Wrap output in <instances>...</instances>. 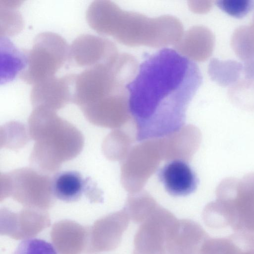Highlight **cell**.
<instances>
[{
	"mask_svg": "<svg viewBox=\"0 0 254 254\" xmlns=\"http://www.w3.org/2000/svg\"><path fill=\"white\" fill-rule=\"evenodd\" d=\"M202 82L198 66L175 49L165 48L147 56L127 86L137 140L179 131Z\"/></svg>",
	"mask_w": 254,
	"mask_h": 254,
	"instance_id": "cell-1",
	"label": "cell"
},
{
	"mask_svg": "<svg viewBox=\"0 0 254 254\" xmlns=\"http://www.w3.org/2000/svg\"><path fill=\"white\" fill-rule=\"evenodd\" d=\"M86 19L98 34L112 36L129 47L167 48L175 45L184 33L183 24L175 16L150 17L124 10L107 0L93 1L87 8Z\"/></svg>",
	"mask_w": 254,
	"mask_h": 254,
	"instance_id": "cell-2",
	"label": "cell"
},
{
	"mask_svg": "<svg viewBox=\"0 0 254 254\" xmlns=\"http://www.w3.org/2000/svg\"><path fill=\"white\" fill-rule=\"evenodd\" d=\"M30 137L35 141L31 167L46 175L57 174L63 163L78 156L84 146L82 132L56 112L33 108L28 120Z\"/></svg>",
	"mask_w": 254,
	"mask_h": 254,
	"instance_id": "cell-3",
	"label": "cell"
},
{
	"mask_svg": "<svg viewBox=\"0 0 254 254\" xmlns=\"http://www.w3.org/2000/svg\"><path fill=\"white\" fill-rule=\"evenodd\" d=\"M139 65L132 55L119 53L111 61L75 74L72 102L80 109L105 97L128 93Z\"/></svg>",
	"mask_w": 254,
	"mask_h": 254,
	"instance_id": "cell-4",
	"label": "cell"
},
{
	"mask_svg": "<svg viewBox=\"0 0 254 254\" xmlns=\"http://www.w3.org/2000/svg\"><path fill=\"white\" fill-rule=\"evenodd\" d=\"M0 200L11 197L25 207L44 210L54 204L52 178L24 167L0 175Z\"/></svg>",
	"mask_w": 254,
	"mask_h": 254,
	"instance_id": "cell-5",
	"label": "cell"
},
{
	"mask_svg": "<svg viewBox=\"0 0 254 254\" xmlns=\"http://www.w3.org/2000/svg\"><path fill=\"white\" fill-rule=\"evenodd\" d=\"M69 47L59 34L45 32L34 39L27 52L26 65L19 73V78L33 85L55 76L56 73L69 59Z\"/></svg>",
	"mask_w": 254,
	"mask_h": 254,
	"instance_id": "cell-6",
	"label": "cell"
},
{
	"mask_svg": "<svg viewBox=\"0 0 254 254\" xmlns=\"http://www.w3.org/2000/svg\"><path fill=\"white\" fill-rule=\"evenodd\" d=\"M120 52L109 39L94 35L82 34L69 47V59L79 67L89 68L107 63Z\"/></svg>",
	"mask_w": 254,
	"mask_h": 254,
	"instance_id": "cell-7",
	"label": "cell"
},
{
	"mask_svg": "<svg viewBox=\"0 0 254 254\" xmlns=\"http://www.w3.org/2000/svg\"><path fill=\"white\" fill-rule=\"evenodd\" d=\"M75 74L49 78L33 85L30 98L33 108L42 107L56 111L72 102Z\"/></svg>",
	"mask_w": 254,
	"mask_h": 254,
	"instance_id": "cell-8",
	"label": "cell"
},
{
	"mask_svg": "<svg viewBox=\"0 0 254 254\" xmlns=\"http://www.w3.org/2000/svg\"><path fill=\"white\" fill-rule=\"evenodd\" d=\"M210 238L198 223L190 219L177 220L168 236L166 254H203Z\"/></svg>",
	"mask_w": 254,
	"mask_h": 254,
	"instance_id": "cell-9",
	"label": "cell"
},
{
	"mask_svg": "<svg viewBox=\"0 0 254 254\" xmlns=\"http://www.w3.org/2000/svg\"><path fill=\"white\" fill-rule=\"evenodd\" d=\"M158 177L165 190L174 196H184L193 192L198 179L187 162L181 159L169 161L159 171Z\"/></svg>",
	"mask_w": 254,
	"mask_h": 254,
	"instance_id": "cell-10",
	"label": "cell"
},
{
	"mask_svg": "<svg viewBox=\"0 0 254 254\" xmlns=\"http://www.w3.org/2000/svg\"><path fill=\"white\" fill-rule=\"evenodd\" d=\"M129 221L124 210L110 214L96 222L93 227L95 244L94 252L115 249L121 243Z\"/></svg>",
	"mask_w": 254,
	"mask_h": 254,
	"instance_id": "cell-11",
	"label": "cell"
},
{
	"mask_svg": "<svg viewBox=\"0 0 254 254\" xmlns=\"http://www.w3.org/2000/svg\"><path fill=\"white\" fill-rule=\"evenodd\" d=\"M213 46L212 32L202 26L188 29L174 45L177 52L194 62L205 61L211 55Z\"/></svg>",
	"mask_w": 254,
	"mask_h": 254,
	"instance_id": "cell-12",
	"label": "cell"
},
{
	"mask_svg": "<svg viewBox=\"0 0 254 254\" xmlns=\"http://www.w3.org/2000/svg\"><path fill=\"white\" fill-rule=\"evenodd\" d=\"M217 197L232 204L236 210L254 205V173L242 178L223 179L216 189Z\"/></svg>",
	"mask_w": 254,
	"mask_h": 254,
	"instance_id": "cell-13",
	"label": "cell"
},
{
	"mask_svg": "<svg viewBox=\"0 0 254 254\" xmlns=\"http://www.w3.org/2000/svg\"><path fill=\"white\" fill-rule=\"evenodd\" d=\"M87 178L74 171L57 173L52 178L53 191L56 198L66 202L78 200L84 192Z\"/></svg>",
	"mask_w": 254,
	"mask_h": 254,
	"instance_id": "cell-14",
	"label": "cell"
},
{
	"mask_svg": "<svg viewBox=\"0 0 254 254\" xmlns=\"http://www.w3.org/2000/svg\"><path fill=\"white\" fill-rule=\"evenodd\" d=\"M234 215V208L230 204L216 199L209 203L202 212L204 224L213 229L231 226Z\"/></svg>",
	"mask_w": 254,
	"mask_h": 254,
	"instance_id": "cell-15",
	"label": "cell"
},
{
	"mask_svg": "<svg viewBox=\"0 0 254 254\" xmlns=\"http://www.w3.org/2000/svg\"><path fill=\"white\" fill-rule=\"evenodd\" d=\"M0 145L11 149L23 147L30 138L28 128L20 123L10 122L1 127Z\"/></svg>",
	"mask_w": 254,
	"mask_h": 254,
	"instance_id": "cell-16",
	"label": "cell"
},
{
	"mask_svg": "<svg viewBox=\"0 0 254 254\" xmlns=\"http://www.w3.org/2000/svg\"><path fill=\"white\" fill-rule=\"evenodd\" d=\"M157 207L155 202L149 197L132 198L128 200L125 210L129 219L142 223Z\"/></svg>",
	"mask_w": 254,
	"mask_h": 254,
	"instance_id": "cell-17",
	"label": "cell"
},
{
	"mask_svg": "<svg viewBox=\"0 0 254 254\" xmlns=\"http://www.w3.org/2000/svg\"><path fill=\"white\" fill-rule=\"evenodd\" d=\"M4 4H0V5L3 6V18L0 19L3 20V29L0 31L1 36L2 35L8 36L16 34L20 31L22 28V21L19 13L16 11H13V9L19 5L17 3L18 1H3Z\"/></svg>",
	"mask_w": 254,
	"mask_h": 254,
	"instance_id": "cell-18",
	"label": "cell"
},
{
	"mask_svg": "<svg viewBox=\"0 0 254 254\" xmlns=\"http://www.w3.org/2000/svg\"><path fill=\"white\" fill-rule=\"evenodd\" d=\"M216 4L225 13L238 18L246 16L254 7L252 0H219Z\"/></svg>",
	"mask_w": 254,
	"mask_h": 254,
	"instance_id": "cell-19",
	"label": "cell"
},
{
	"mask_svg": "<svg viewBox=\"0 0 254 254\" xmlns=\"http://www.w3.org/2000/svg\"><path fill=\"white\" fill-rule=\"evenodd\" d=\"M242 251L235 243L228 238H210L203 254H242Z\"/></svg>",
	"mask_w": 254,
	"mask_h": 254,
	"instance_id": "cell-20",
	"label": "cell"
},
{
	"mask_svg": "<svg viewBox=\"0 0 254 254\" xmlns=\"http://www.w3.org/2000/svg\"><path fill=\"white\" fill-rule=\"evenodd\" d=\"M12 254H57L50 243L38 239L21 242Z\"/></svg>",
	"mask_w": 254,
	"mask_h": 254,
	"instance_id": "cell-21",
	"label": "cell"
},
{
	"mask_svg": "<svg viewBox=\"0 0 254 254\" xmlns=\"http://www.w3.org/2000/svg\"><path fill=\"white\" fill-rule=\"evenodd\" d=\"M91 181L89 178H87L84 193L91 201L101 202L103 200L102 192Z\"/></svg>",
	"mask_w": 254,
	"mask_h": 254,
	"instance_id": "cell-22",
	"label": "cell"
},
{
	"mask_svg": "<svg viewBox=\"0 0 254 254\" xmlns=\"http://www.w3.org/2000/svg\"><path fill=\"white\" fill-rule=\"evenodd\" d=\"M188 5L192 11L195 13H203L211 6V4L201 3V1H190Z\"/></svg>",
	"mask_w": 254,
	"mask_h": 254,
	"instance_id": "cell-23",
	"label": "cell"
},
{
	"mask_svg": "<svg viewBox=\"0 0 254 254\" xmlns=\"http://www.w3.org/2000/svg\"><path fill=\"white\" fill-rule=\"evenodd\" d=\"M132 254H154V253H148L145 252H142L136 250H133Z\"/></svg>",
	"mask_w": 254,
	"mask_h": 254,
	"instance_id": "cell-24",
	"label": "cell"
},
{
	"mask_svg": "<svg viewBox=\"0 0 254 254\" xmlns=\"http://www.w3.org/2000/svg\"><path fill=\"white\" fill-rule=\"evenodd\" d=\"M242 254H254V249H250L244 252H242Z\"/></svg>",
	"mask_w": 254,
	"mask_h": 254,
	"instance_id": "cell-25",
	"label": "cell"
}]
</instances>
